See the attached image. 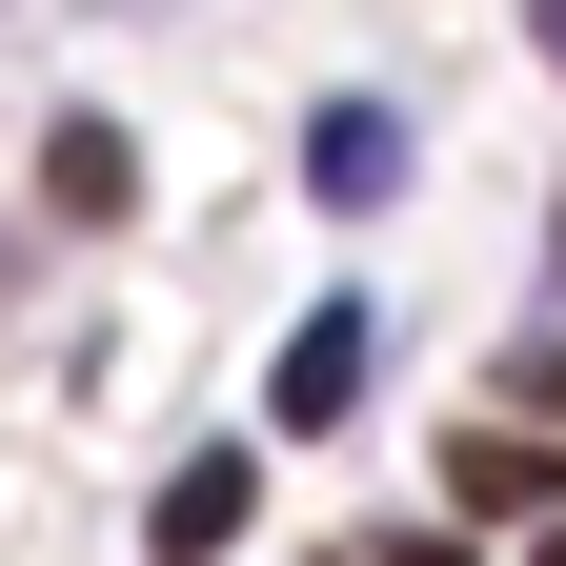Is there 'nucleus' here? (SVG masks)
<instances>
[{
    "instance_id": "1a4fd4ad",
    "label": "nucleus",
    "mask_w": 566,
    "mask_h": 566,
    "mask_svg": "<svg viewBox=\"0 0 566 566\" xmlns=\"http://www.w3.org/2000/svg\"><path fill=\"white\" fill-rule=\"evenodd\" d=\"M546 283H566V243H546Z\"/></svg>"
},
{
    "instance_id": "423d86ee",
    "label": "nucleus",
    "mask_w": 566,
    "mask_h": 566,
    "mask_svg": "<svg viewBox=\"0 0 566 566\" xmlns=\"http://www.w3.org/2000/svg\"><path fill=\"white\" fill-rule=\"evenodd\" d=\"M344 566H465V546L446 526H385V546H344Z\"/></svg>"
},
{
    "instance_id": "39448f33",
    "label": "nucleus",
    "mask_w": 566,
    "mask_h": 566,
    "mask_svg": "<svg viewBox=\"0 0 566 566\" xmlns=\"http://www.w3.org/2000/svg\"><path fill=\"white\" fill-rule=\"evenodd\" d=\"M41 202H61V223H122V202H142L122 122H61V142H41Z\"/></svg>"
},
{
    "instance_id": "20e7f679",
    "label": "nucleus",
    "mask_w": 566,
    "mask_h": 566,
    "mask_svg": "<svg viewBox=\"0 0 566 566\" xmlns=\"http://www.w3.org/2000/svg\"><path fill=\"white\" fill-rule=\"evenodd\" d=\"M446 506H465V526L546 506V446H526V424H465V446H446Z\"/></svg>"
},
{
    "instance_id": "f257e3e1",
    "label": "nucleus",
    "mask_w": 566,
    "mask_h": 566,
    "mask_svg": "<svg viewBox=\"0 0 566 566\" xmlns=\"http://www.w3.org/2000/svg\"><path fill=\"white\" fill-rule=\"evenodd\" d=\"M365 365H385V324H365V304H304V344L263 365V424H304V446H324V424L365 405Z\"/></svg>"
},
{
    "instance_id": "f03ea898",
    "label": "nucleus",
    "mask_w": 566,
    "mask_h": 566,
    "mask_svg": "<svg viewBox=\"0 0 566 566\" xmlns=\"http://www.w3.org/2000/svg\"><path fill=\"white\" fill-rule=\"evenodd\" d=\"M243 526H263V465H243V446H202V465H163V506H142V546H163V566H223Z\"/></svg>"
},
{
    "instance_id": "6e6552de",
    "label": "nucleus",
    "mask_w": 566,
    "mask_h": 566,
    "mask_svg": "<svg viewBox=\"0 0 566 566\" xmlns=\"http://www.w3.org/2000/svg\"><path fill=\"white\" fill-rule=\"evenodd\" d=\"M526 566H566V526H546V546H526Z\"/></svg>"
},
{
    "instance_id": "0eeeda50",
    "label": "nucleus",
    "mask_w": 566,
    "mask_h": 566,
    "mask_svg": "<svg viewBox=\"0 0 566 566\" xmlns=\"http://www.w3.org/2000/svg\"><path fill=\"white\" fill-rule=\"evenodd\" d=\"M526 41H546V61H566V0H526Z\"/></svg>"
},
{
    "instance_id": "7ed1b4c3",
    "label": "nucleus",
    "mask_w": 566,
    "mask_h": 566,
    "mask_svg": "<svg viewBox=\"0 0 566 566\" xmlns=\"http://www.w3.org/2000/svg\"><path fill=\"white\" fill-rule=\"evenodd\" d=\"M304 182L324 202H405V102H324L304 122Z\"/></svg>"
}]
</instances>
